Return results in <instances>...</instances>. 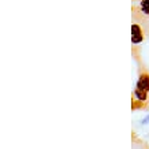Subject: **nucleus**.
<instances>
[{
    "label": "nucleus",
    "mask_w": 149,
    "mask_h": 149,
    "mask_svg": "<svg viewBox=\"0 0 149 149\" xmlns=\"http://www.w3.org/2000/svg\"><path fill=\"white\" fill-rule=\"evenodd\" d=\"M146 36L148 34L145 32L144 26L141 23H138L137 21H133V23H131V44L138 45L140 42H142L146 38Z\"/></svg>",
    "instance_id": "nucleus-1"
},
{
    "label": "nucleus",
    "mask_w": 149,
    "mask_h": 149,
    "mask_svg": "<svg viewBox=\"0 0 149 149\" xmlns=\"http://www.w3.org/2000/svg\"><path fill=\"white\" fill-rule=\"evenodd\" d=\"M136 89L149 95V71L142 64H140V72H138V81H137Z\"/></svg>",
    "instance_id": "nucleus-2"
},
{
    "label": "nucleus",
    "mask_w": 149,
    "mask_h": 149,
    "mask_svg": "<svg viewBox=\"0 0 149 149\" xmlns=\"http://www.w3.org/2000/svg\"><path fill=\"white\" fill-rule=\"evenodd\" d=\"M131 15H133V21H137L138 23H141L144 26L146 34L149 36V15L140 11L134 4H133V8H131Z\"/></svg>",
    "instance_id": "nucleus-3"
},
{
    "label": "nucleus",
    "mask_w": 149,
    "mask_h": 149,
    "mask_svg": "<svg viewBox=\"0 0 149 149\" xmlns=\"http://www.w3.org/2000/svg\"><path fill=\"white\" fill-rule=\"evenodd\" d=\"M131 109H149V103L141 101L136 97H131Z\"/></svg>",
    "instance_id": "nucleus-4"
},
{
    "label": "nucleus",
    "mask_w": 149,
    "mask_h": 149,
    "mask_svg": "<svg viewBox=\"0 0 149 149\" xmlns=\"http://www.w3.org/2000/svg\"><path fill=\"white\" fill-rule=\"evenodd\" d=\"M134 6H136L140 11H142L144 14L149 15V0H140V3H138V4H134Z\"/></svg>",
    "instance_id": "nucleus-5"
},
{
    "label": "nucleus",
    "mask_w": 149,
    "mask_h": 149,
    "mask_svg": "<svg viewBox=\"0 0 149 149\" xmlns=\"http://www.w3.org/2000/svg\"><path fill=\"white\" fill-rule=\"evenodd\" d=\"M148 123H149V115H148V116H145L144 119L141 120L140 125H141V126H145V125H148Z\"/></svg>",
    "instance_id": "nucleus-6"
},
{
    "label": "nucleus",
    "mask_w": 149,
    "mask_h": 149,
    "mask_svg": "<svg viewBox=\"0 0 149 149\" xmlns=\"http://www.w3.org/2000/svg\"><path fill=\"white\" fill-rule=\"evenodd\" d=\"M133 1H136V0H133Z\"/></svg>",
    "instance_id": "nucleus-7"
}]
</instances>
